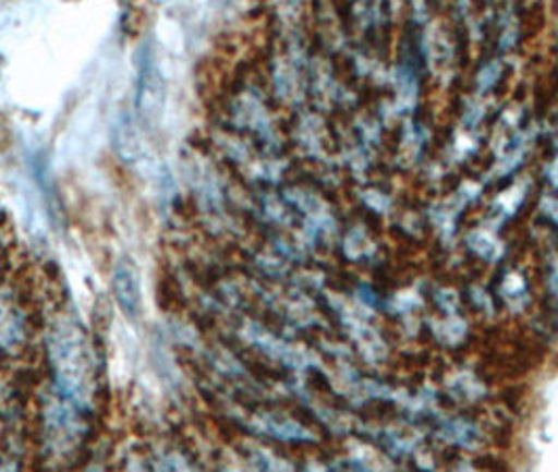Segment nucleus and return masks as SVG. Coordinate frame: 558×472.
I'll return each instance as SVG.
<instances>
[{"label": "nucleus", "instance_id": "obj_2", "mask_svg": "<svg viewBox=\"0 0 558 472\" xmlns=\"http://www.w3.org/2000/svg\"><path fill=\"white\" fill-rule=\"evenodd\" d=\"M160 97H162V83L158 78V74L154 72V68L149 63H145L141 68L140 81V106L141 110H147L149 106H160Z\"/></svg>", "mask_w": 558, "mask_h": 472}, {"label": "nucleus", "instance_id": "obj_1", "mask_svg": "<svg viewBox=\"0 0 558 472\" xmlns=\"http://www.w3.org/2000/svg\"><path fill=\"white\" fill-rule=\"evenodd\" d=\"M113 294L129 319H137L141 315V283L137 267L133 261L122 258L113 271Z\"/></svg>", "mask_w": 558, "mask_h": 472}]
</instances>
